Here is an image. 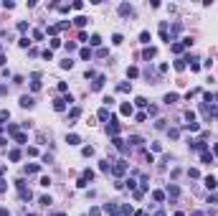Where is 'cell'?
<instances>
[{"label": "cell", "instance_id": "obj_1", "mask_svg": "<svg viewBox=\"0 0 218 216\" xmlns=\"http://www.w3.org/2000/svg\"><path fill=\"white\" fill-rule=\"evenodd\" d=\"M124 170H127V163H124V160H119L117 165H112V173H114V176H122Z\"/></svg>", "mask_w": 218, "mask_h": 216}, {"label": "cell", "instance_id": "obj_2", "mask_svg": "<svg viewBox=\"0 0 218 216\" xmlns=\"http://www.w3.org/2000/svg\"><path fill=\"white\" fill-rule=\"evenodd\" d=\"M13 140H15L18 145H23V142L28 140V135H25V132H20V130H18V132H13Z\"/></svg>", "mask_w": 218, "mask_h": 216}, {"label": "cell", "instance_id": "obj_3", "mask_svg": "<svg viewBox=\"0 0 218 216\" xmlns=\"http://www.w3.org/2000/svg\"><path fill=\"white\" fill-rule=\"evenodd\" d=\"M20 107H25V110H31V107H33V97L23 94V97H20Z\"/></svg>", "mask_w": 218, "mask_h": 216}, {"label": "cell", "instance_id": "obj_4", "mask_svg": "<svg viewBox=\"0 0 218 216\" xmlns=\"http://www.w3.org/2000/svg\"><path fill=\"white\" fill-rule=\"evenodd\" d=\"M200 160L206 163V165H210V163H213V155H210L208 150H203V153H200Z\"/></svg>", "mask_w": 218, "mask_h": 216}, {"label": "cell", "instance_id": "obj_5", "mask_svg": "<svg viewBox=\"0 0 218 216\" xmlns=\"http://www.w3.org/2000/svg\"><path fill=\"white\" fill-rule=\"evenodd\" d=\"M38 170H41L38 163H31V165H25V168H23V173H38Z\"/></svg>", "mask_w": 218, "mask_h": 216}, {"label": "cell", "instance_id": "obj_6", "mask_svg": "<svg viewBox=\"0 0 218 216\" xmlns=\"http://www.w3.org/2000/svg\"><path fill=\"white\" fill-rule=\"evenodd\" d=\"M142 56L150 61V59H155V56H157V48H145V54H142Z\"/></svg>", "mask_w": 218, "mask_h": 216}, {"label": "cell", "instance_id": "obj_7", "mask_svg": "<svg viewBox=\"0 0 218 216\" xmlns=\"http://www.w3.org/2000/svg\"><path fill=\"white\" fill-rule=\"evenodd\" d=\"M74 23L79 26V28H84V26L89 23V18H84V16H76V18H74Z\"/></svg>", "mask_w": 218, "mask_h": 216}, {"label": "cell", "instance_id": "obj_8", "mask_svg": "<svg viewBox=\"0 0 218 216\" xmlns=\"http://www.w3.org/2000/svg\"><path fill=\"white\" fill-rule=\"evenodd\" d=\"M119 13H122V16H132V5H127V3L119 5Z\"/></svg>", "mask_w": 218, "mask_h": 216}, {"label": "cell", "instance_id": "obj_9", "mask_svg": "<svg viewBox=\"0 0 218 216\" xmlns=\"http://www.w3.org/2000/svg\"><path fill=\"white\" fill-rule=\"evenodd\" d=\"M5 120H10V112L8 110H0V127L5 125Z\"/></svg>", "mask_w": 218, "mask_h": 216}, {"label": "cell", "instance_id": "obj_10", "mask_svg": "<svg viewBox=\"0 0 218 216\" xmlns=\"http://www.w3.org/2000/svg\"><path fill=\"white\" fill-rule=\"evenodd\" d=\"M66 142H69V145H79V142H81V138H79V135H69V138H66Z\"/></svg>", "mask_w": 218, "mask_h": 216}, {"label": "cell", "instance_id": "obj_11", "mask_svg": "<svg viewBox=\"0 0 218 216\" xmlns=\"http://www.w3.org/2000/svg\"><path fill=\"white\" fill-rule=\"evenodd\" d=\"M175 102H178V94H175V92L173 94H165V104H175Z\"/></svg>", "mask_w": 218, "mask_h": 216}, {"label": "cell", "instance_id": "obj_12", "mask_svg": "<svg viewBox=\"0 0 218 216\" xmlns=\"http://www.w3.org/2000/svg\"><path fill=\"white\" fill-rule=\"evenodd\" d=\"M104 82H107V79H104V76L99 74V76H96V82H94V89H102V86H104Z\"/></svg>", "mask_w": 218, "mask_h": 216}, {"label": "cell", "instance_id": "obj_13", "mask_svg": "<svg viewBox=\"0 0 218 216\" xmlns=\"http://www.w3.org/2000/svg\"><path fill=\"white\" fill-rule=\"evenodd\" d=\"M81 59L84 61H91V48H81Z\"/></svg>", "mask_w": 218, "mask_h": 216}, {"label": "cell", "instance_id": "obj_14", "mask_svg": "<svg viewBox=\"0 0 218 216\" xmlns=\"http://www.w3.org/2000/svg\"><path fill=\"white\" fill-rule=\"evenodd\" d=\"M8 158H10V160H13V163H15V160H18V158H20V150H10V153H8Z\"/></svg>", "mask_w": 218, "mask_h": 216}, {"label": "cell", "instance_id": "obj_15", "mask_svg": "<svg viewBox=\"0 0 218 216\" xmlns=\"http://www.w3.org/2000/svg\"><path fill=\"white\" fill-rule=\"evenodd\" d=\"M185 61H188V59H178V61H175V69L183 71V69H185Z\"/></svg>", "mask_w": 218, "mask_h": 216}, {"label": "cell", "instance_id": "obj_16", "mask_svg": "<svg viewBox=\"0 0 218 216\" xmlns=\"http://www.w3.org/2000/svg\"><path fill=\"white\" fill-rule=\"evenodd\" d=\"M89 43H91V46H99V43H102V38H99V36L94 33V36H91V38H89Z\"/></svg>", "mask_w": 218, "mask_h": 216}, {"label": "cell", "instance_id": "obj_17", "mask_svg": "<svg viewBox=\"0 0 218 216\" xmlns=\"http://www.w3.org/2000/svg\"><path fill=\"white\" fill-rule=\"evenodd\" d=\"M152 198H155V201H165V193H163V191H155Z\"/></svg>", "mask_w": 218, "mask_h": 216}, {"label": "cell", "instance_id": "obj_18", "mask_svg": "<svg viewBox=\"0 0 218 216\" xmlns=\"http://www.w3.org/2000/svg\"><path fill=\"white\" fill-rule=\"evenodd\" d=\"M206 186H208V188H216V178L208 176V178H206Z\"/></svg>", "mask_w": 218, "mask_h": 216}, {"label": "cell", "instance_id": "obj_19", "mask_svg": "<svg viewBox=\"0 0 218 216\" xmlns=\"http://www.w3.org/2000/svg\"><path fill=\"white\" fill-rule=\"evenodd\" d=\"M139 41H142V43H150V33L142 31V33H139Z\"/></svg>", "mask_w": 218, "mask_h": 216}, {"label": "cell", "instance_id": "obj_20", "mask_svg": "<svg viewBox=\"0 0 218 216\" xmlns=\"http://www.w3.org/2000/svg\"><path fill=\"white\" fill-rule=\"evenodd\" d=\"M99 120H109V110L104 107V110H99Z\"/></svg>", "mask_w": 218, "mask_h": 216}, {"label": "cell", "instance_id": "obj_21", "mask_svg": "<svg viewBox=\"0 0 218 216\" xmlns=\"http://www.w3.org/2000/svg\"><path fill=\"white\" fill-rule=\"evenodd\" d=\"M137 74H139V71H137V66H129V69H127V76H132V79H135Z\"/></svg>", "mask_w": 218, "mask_h": 216}, {"label": "cell", "instance_id": "obj_22", "mask_svg": "<svg viewBox=\"0 0 218 216\" xmlns=\"http://www.w3.org/2000/svg\"><path fill=\"white\" fill-rule=\"evenodd\" d=\"M122 114H127V117H129V114H132V104H122Z\"/></svg>", "mask_w": 218, "mask_h": 216}, {"label": "cell", "instance_id": "obj_23", "mask_svg": "<svg viewBox=\"0 0 218 216\" xmlns=\"http://www.w3.org/2000/svg\"><path fill=\"white\" fill-rule=\"evenodd\" d=\"M167 193H170V196H178L180 191H178V186H167Z\"/></svg>", "mask_w": 218, "mask_h": 216}, {"label": "cell", "instance_id": "obj_24", "mask_svg": "<svg viewBox=\"0 0 218 216\" xmlns=\"http://www.w3.org/2000/svg\"><path fill=\"white\" fill-rule=\"evenodd\" d=\"M112 43H117V46H119V43H122V33H114V36H112Z\"/></svg>", "mask_w": 218, "mask_h": 216}, {"label": "cell", "instance_id": "obj_25", "mask_svg": "<svg viewBox=\"0 0 218 216\" xmlns=\"http://www.w3.org/2000/svg\"><path fill=\"white\" fill-rule=\"evenodd\" d=\"M74 66V61L71 59H66V61H61V69H71Z\"/></svg>", "mask_w": 218, "mask_h": 216}, {"label": "cell", "instance_id": "obj_26", "mask_svg": "<svg viewBox=\"0 0 218 216\" xmlns=\"http://www.w3.org/2000/svg\"><path fill=\"white\" fill-rule=\"evenodd\" d=\"M41 186H43V188H48V186H51V178L43 176V178H41Z\"/></svg>", "mask_w": 218, "mask_h": 216}, {"label": "cell", "instance_id": "obj_27", "mask_svg": "<svg viewBox=\"0 0 218 216\" xmlns=\"http://www.w3.org/2000/svg\"><path fill=\"white\" fill-rule=\"evenodd\" d=\"M81 153H84V155H86V158H91V155H94V148H91V145H89V148H84V150H81Z\"/></svg>", "mask_w": 218, "mask_h": 216}, {"label": "cell", "instance_id": "obj_28", "mask_svg": "<svg viewBox=\"0 0 218 216\" xmlns=\"http://www.w3.org/2000/svg\"><path fill=\"white\" fill-rule=\"evenodd\" d=\"M43 59H46V61H51V59H53V54H51V48H46V51H43Z\"/></svg>", "mask_w": 218, "mask_h": 216}, {"label": "cell", "instance_id": "obj_29", "mask_svg": "<svg viewBox=\"0 0 218 216\" xmlns=\"http://www.w3.org/2000/svg\"><path fill=\"white\" fill-rule=\"evenodd\" d=\"M117 92H129V84H124V82H122V84L117 86Z\"/></svg>", "mask_w": 218, "mask_h": 216}, {"label": "cell", "instance_id": "obj_30", "mask_svg": "<svg viewBox=\"0 0 218 216\" xmlns=\"http://www.w3.org/2000/svg\"><path fill=\"white\" fill-rule=\"evenodd\" d=\"M5 64V54H3V46H0V66Z\"/></svg>", "mask_w": 218, "mask_h": 216}, {"label": "cell", "instance_id": "obj_31", "mask_svg": "<svg viewBox=\"0 0 218 216\" xmlns=\"http://www.w3.org/2000/svg\"><path fill=\"white\" fill-rule=\"evenodd\" d=\"M0 191H5V181H0Z\"/></svg>", "mask_w": 218, "mask_h": 216}, {"label": "cell", "instance_id": "obj_32", "mask_svg": "<svg viewBox=\"0 0 218 216\" xmlns=\"http://www.w3.org/2000/svg\"><path fill=\"white\" fill-rule=\"evenodd\" d=\"M51 216H66V214H61V211H56V214H51Z\"/></svg>", "mask_w": 218, "mask_h": 216}, {"label": "cell", "instance_id": "obj_33", "mask_svg": "<svg viewBox=\"0 0 218 216\" xmlns=\"http://www.w3.org/2000/svg\"><path fill=\"white\" fill-rule=\"evenodd\" d=\"M190 216H203V214H200V211H193V214H190Z\"/></svg>", "mask_w": 218, "mask_h": 216}, {"label": "cell", "instance_id": "obj_34", "mask_svg": "<svg viewBox=\"0 0 218 216\" xmlns=\"http://www.w3.org/2000/svg\"><path fill=\"white\" fill-rule=\"evenodd\" d=\"M213 153H216V155H218V145H216V148H213Z\"/></svg>", "mask_w": 218, "mask_h": 216}, {"label": "cell", "instance_id": "obj_35", "mask_svg": "<svg viewBox=\"0 0 218 216\" xmlns=\"http://www.w3.org/2000/svg\"><path fill=\"white\" fill-rule=\"evenodd\" d=\"M31 216H36V214H31Z\"/></svg>", "mask_w": 218, "mask_h": 216}]
</instances>
